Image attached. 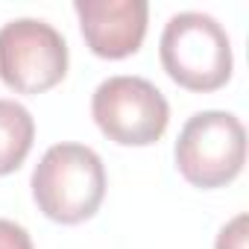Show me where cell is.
<instances>
[{
  "label": "cell",
  "mask_w": 249,
  "mask_h": 249,
  "mask_svg": "<svg viewBox=\"0 0 249 249\" xmlns=\"http://www.w3.org/2000/svg\"><path fill=\"white\" fill-rule=\"evenodd\" d=\"M73 12L94 56L126 59L141 50L150 15L144 0H76Z\"/></svg>",
  "instance_id": "6"
},
{
  "label": "cell",
  "mask_w": 249,
  "mask_h": 249,
  "mask_svg": "<svg viewBox=\"0 0 249 249\" xmlns=\"http://www.w3.org/2000/svg\"><path fill=\"white\" fill-rule=\"evenodd\" d=\"M100 132L120 147H150L170 123L167 97L144 76H108L91 97Z\"/></svg>",
  "instance_id": "4"
},
{
  "label": "cell",
  "mask_w": 249,
  "mask_h": 249,
  "mask_svg": "<svg viewBox=\"0 0 249 249\" xmlns=\"http://www.w3.org/2000/svg\"><path fill=\"white\" fill-rule=\"evenodd\" d=\"M159 56L167 76L188 91H217L231 76V41L205 12H179L167 21Z\"/></svg>",
  "instance_id": "2"
},
{
  "label": "cell",
  "mask_w": 249,
  "mask_h": 249,
  "mask_svg": "<svg viewBox=\"0 0 249 249\" xmlns=\"http://www.w3.org/2000/svg\"><path fill=\"white\" fill-rule=\"evenodd\" d=\"M246 223H249L246 214H237L231 223H226L217 234L214 249H246Z\"/></svg>",
  "instance_id": "8"
},
{
  "label": "cell",
  "mask_w": 249,
  "mask_h": 249,
  "mask_svg": "<svg viewBox=\"0 0 249 249\" xmlns=\"http://www.w3.org/2000/svg\"><path fill=\"white\" fill-rule=\"evenodd\" d=\"M0 249H33V240L24 226L0 217Z\"/></svg>",
  "instance_id": "9"
},
{
  "label": "cell",
  "mask_w": 249,
  "mask_h": 249,
  "mask_svg": "<svg viewBox=\"0 0 249 249\" xmlns=\"http://www.w3.org/2000/svg\"><path fill=\"white\" fill-rule=\"evenodd\" d=\"M30 185L44 217L76 226L97 214L106 196V167L85 144H53L36 164Z\"/></svg>",
  "instance_id": "1"
},
{
  "label": "cell",
  "mask_w": 249,
  "mask_h": 249,
  "mask_svg": "<svg viewBox=\"0 0 249 249\" xmlns=\"http://www.w3.org/2000/svg\"><path fill=\"white\" fill-rule=\"evenodd\" d=\"M33 114L15 100H0V176H9L24 164L33 150Z\"/></svg>",
  "instance_id": "7"
},
{
  "label": "cell",
  "mask_w": 249,
  "mask_h": 249,
  "mask_svg": "<svg viewBox=\"0 0 249 249\" xmlns=\"http://www.w3.org/2000/svg\"><path fill=\"white\" fill-rule=\"evenodd\" d=\"M179 173L202 191L229 185L246 161V129L231 111H196L176 141Z\"/></svg>",
  "instance_id": "3"
},
{
  "label": "cell",
  "mask_w": 249,
  "mask_h": 249,
  "mask_svg": "<svg viewBox=\"0 0 249 249\" xmlns=\"http://www.w3.org/2000/svg\"><path fill=\"white\" fill-rule=\"evenodd\" d=\"M68 73V41L41 18L0 27V79L18 94H44Z\"/></svg>",
  "instance_id": "5"
}]
</instances>
